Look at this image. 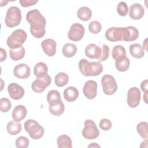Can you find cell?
Instances as JSON below:
<instances>
[{
    "label": "cell",
    "mask_w": 148,
    "mask_h": 148,
    "mask_svg": "<svg viewBox=\"0 0 148 148\" xmlns=\"http://www.w3.org/2000/svg\"><path fill=\"white\" fill-rule=\"evenodd\" d=\"M29 141L25 136H20L16 140V146L17 148H26L29 146Z\"/></svg>",
    "instance_id": "36"
},
{
    "label": "cell",
    "mask_w": 148,
    "mask_h": 148,
    "mask_svg": "<svg viewBox=\"0 0 148 148\" xmlns=\"http://www.w3.org/2000/svg\"><path fill=\"white\" fill-rule=\"evenodd\" d=\"M139 36V31L133 26L123 27L122 41L131 42L135 40Z\"/></svg>",
    "instance_id": "15"
},
{
    "label": "cell",
    "mask_w": 148,
    "mask_h": 148,
    "mask_svg": "<svg viewBox=\"0 0 148 148\" xmlns=\"http://www.w3.org/2000/svg\"><path fill=\"white\" fill-rule=\"evenodd\" d=\"M147 96H148L147 92L145 93V94L143 95V100L146 103H147Z\"/></svg>",
    "instance_id": "43"
},
{
    "label": "cell",
    "mask_w": 148,
    "mask_h": 148,
    "mask_svg": "<svg viewBox=\"0 0 148 148\" xmlns=\"http://www.w3.org/2000/svg\"><path fill=\"white\" fill-rule=\"evenodd\" d=\"M136 130L139 135L143 139H147L148 137V124L147 122L142 121L136 125Z\"/></svg>",
    "instance_id": "33"
},
{
    "label": "cell",
    "mask_w": 148,
    "mask_h": 148,
    "mask_svg": "<svg viewBox=\"0 0 148 148\" xmlns=\"http://www.w3.org/2000/svg\"><path fill=\"white\" fill-rule=\"evenodd\" d=\"M84 127L82 130L83 136L87 139H94L99 135V131L95 123L91 120L87 119L84 123Z\"/></svg>",
    "instance_id": "6"
},
{
    "label": "cell",
    "mask_w": 148,
    "mask_h": 148,
    "mask_svg": "<svg viewBox=\"0 0 148 148\" xmlns=\"http://www.w3.org/2000/svg\"><path fill=\"white\" fill-rule=\"evenodd\" d=\"M141 90L144 92V93L147 92L148 86H147V79L143 80L140 84Z\"/></svg>",
    "instance_id": "41"
},
{
    "label": "cell",
    "mask_w": 148,
    "mask_h": 148,
    "mask_svg": "<svg viewBox=\"0 0 148 148\" xmlns=\"http://www.w3.org/2000/svg\"><path fill=\"white\" fill-rule=\"evenodd\" d=\"M58 148H72V139L67 135H61L59 136L57 140Z\"/></svg>",
    "instance_id": "26"
},
{
    "label": "cell",
    "mask_w": 148,
    "mask_h": 148,
    "mask_svg": "<svg viewBox=\"0 0 148 148\" xmlns=\"http://www.w3.org/2000/svg\"><path fill=\"white\" fill-rule=\"evenodd\" d=\"M62 52L65 57L67 58H71L76 54L77 52V47L73 43H66L62 47Z\"/></svg>",
    "instance_id": "25"
},
{
    "label": "cell",
    "mask_w": 148,
    "mask_h": 148,
    "mask_svg": "<svg viewBox=\"0 0 148 148\" xmlns=\"http://www.w3.org/2000/svg\"><path fill=\"white\" fill-rule=\"evenodd\" d=\"M129 50L131 55L135 58L140 59L145 55L144 49L139 43L132 44L129 47Z\"/></svg>",
    "instance_id": "22"
},
{
    "label": "cell",
    "mask_w": 148,
    "mask_h": 148,
    "mask_svg": "<svg viewBox=\"0 0 148 148\" xmlns=\"http://www.w3.org/2000/svg\"><path fill=\"white\" fill-rule=\"evenodd\" d=\"M27 38L25 31L22 29H18L14 31L8 38L6 43L8 46L12 49L22 47Z\"/></svg>",
    "instance_id": "3"
},
{
    "label": "cell",
    "mask_w": 148,
    "mask_h": 148,
    "mask_svg": "<svg viewBox=\"0 0 148 148\" xmlns=\"http://www.w3.org/2000/svg\"><path fill=\"white\" fill-rule=\"evenodd\" d=\"M140 97L141 92L138 88L133 87L130 88L127 92V102L128 105L132 108L138 106L140 101Z\"/></svg>",
    "instance_id": "9"
},
{
    "label": "cell",
    "mask_w": 148,
    "mask_h": 148,
    "mask_svg": "<svg viewBox=\"0 0 148 148\" xmlns=\"http://www.w3.org/2000/svg\"><path fill=\"white\" fill-rule=\"evenodd\" d=\"M27 21L30 24V31L36 38H42L46 33V20L45 17L37 9L28 11L26 14Z\"/></svg>",
    "instance_id": "1"
},
{
    "label": "cell",
    "mask_w": 148,
    "mask_h": 148,
    "mask_svg": "<svg viewBox=\"0 0 148 148\" xmlns=\"http://www.w3.org/2000/svg\"><path fill=\"white\" fill-rule=\"evenodd\" d=\"M31 70L29 66L24 63H21L16 65L13 69L14 75L21 79L28 78L30 76Z\"/></svg>",
    "instance_id": "14"
},
{
    "label": "cell",
    "mask_w": 148,
    "mask_h": 148,
    "mask_svg": "<svg viewBox=\"0 0 148 148\" xmlns=\"http://www.w3.org/2000/svg\"><path fill=\"white\" fill-rule=\"evenodd\" d=\"M77 16L80 20L87 21L91 18L92 12L89 8L87 6H82L77 10Z\"/></svg>",
    "instance_id": "28"
},
{
    "label": "cell",
    "mask_w": 148,
    "mask_h": 148,
    "mask_svg": "<svg viewBox=\"0 0 148 148\" xmlns=\"http://www.w3.org/2000/svg\"><path fill=\"white\" fill-rule=\"evenodd\" d=\"M69 81L68 75L64 72H60L55 76V84L59 87H62L67 84Z\"/></svg>",
    "instance_id": "30"
},
{
    "label": "cell",
    "mask_w": 148,
    "mask_h": 148,
    "mask_svg": "<svg viewBox=\"0 0 148 148\" xmlns=\"http://www.w3.org/2000/svg\"><path fill=\"white\" fill-rule=\"evenodd\" d=\"M8 91L10 97L14 100L22 98L24 95V89L16 83H12L8 86Z\"/></svg>",
    "instance_id": "13"
},
{
    "label": "cell",
    "mask_w": 148,
    "mask_h": 148,
    "mask_svg": "<svg viewBox=\"0 0 148 148\" xmlns=\"http://www.w3.org/2000/svg\"><path fill=\"white\" fill-rule=\"evenodd\" d=\"M6 130L9 134L16 135L21 131V124L15 121H10L7 124Z\"/></svg>",
    "instance_id": "27"
},
{
    "label": "cell",
    "mask_w": 148,
    "mask_h": 148,
    "mask_svg": "<svg viewBox=\"0 0 148 148\" xmlns=\"http://www.w3.org/2000/svg\"><path fill=\"white\" fill-rule=\"evenodd\" d=\"M51 82V77L48 75L43 77L37 78L32 83V89L35 92L41 93L45 91L47 87L50 86Z\"/></svg>",
    "instance_id": "10"
},
{
    "label": "cell",
    "mask_w": 148,
    "mask_h": 148,
    "mask_svg": "<svg viewBox=\"0 0 148 148\" xmlns=\"http://www.w3.org/2000/svg\"><path fill=\"white\" fill-rule=\"evenodd\" d=\"M84 33L85 29L83 25L79 23H74L71 26L68 37L71 40L77 42L83 38Z\"/></svg>",
    "instance_id": "8"
},
{
    "label": "cell",
    "mask_w": 148,
    "mask_h": 148,
    "mask_svg": "<svg viewBox=\"0 0 148 148\" xmlns=\"http://www.w3.org/2000/svg\"><path fill=\"white\" fill-rule=\"evenodd\" d=\"M112 56L115 60L126 56V50L125 48L121 45L115 46L112 51Z\"/></svg>",
    "instance_id": "31"
},
{
    "label": "cell",
    "mask_w": 148,
    "mask_h": 148,
    "mask_svg": "<svg viewBox=\"0 0 148 148\" xmlns=\"http://www.w3.org/2000/svg\"><path fill=\"white\" fill-rule=\"evenodd\" d=\"M129 16L132 19L135 20H140L144 15L145 9L143 6L140 3L132 4L128 9Z\"/></svg>",
    "instance_id": "17"
},
{
    "label": "cell",
    "mask_w": 148,
    "mask_h": 148,
    "mask_svg": "<svg viewBox=\"0 0 148 148\" xmlns=\"http://www.w3.org/2000/svg\"><path fill=\"white\" fill-rule=\"evenodd\" d=\"M12 107L10 100L7 98H2L0 99V110L3 113L8 112Z\"/></svg>",
    "instance_id": "34"
},
{
    "label": "cell",
    "mask_w": 148,
    "mask_h": 148,
    "mask_svg": "<svg viewBox=\"0 0 148 148\" xmlns=\"http://www.w3.org/2000/svg\"><path fill=\"white\" fill-rule=\"evenodd\" d=\"M110 53V49L108 45H103L102 46V50L101 51V54L100 57L99 58V61H104L106 60L109 56Z\"/></svg>",
    "instance_id": "38"
},
{
    "label": "cell",
    "mask_w": 148,
    "mask_h": 148,
    "mask_svg": "<svg viewBox=\"0 0 148 148\" xmlns=\"http://www.w3.org/2000/svg\"><path fill=\"white\" fill-rule=\"evenodd\" d=\"M88 29L92 34H98L101 30V24L98 21H92L88 24Z\"/></svg>",
    "instance_id": "35"
},
{
    "label": "cell",
    "mask_w": 148,
    "mask_h": 148,
    "mask_svg": "<svg viewBox=\"0 0 148 148\" xmlns=\"http://www.w3.org/2000/svg\"><path fill=\"white\" fill-rule=\"evenodd\" d=\"M88 147H100V146L99 145H98V144H97L96 143H92V144H91V145H90L89 146H88Z\"/></svg>",
    "instance_id": "44"
},
{
    "label": "cell",
    "mask_w": 148,
    "mask_h": 148,
    "mask_svg": "<svg viewBox=\"0 0 148 148\" xmlns=\"http://www.w3.org/2000/svg\"><path fill=\"white\" fill-rule=\"evenodd\" d=\"M47 101L49 106L54 105L61 102L62 100L60 92L55 90L49 91L47 94Z\"/></svg>",
    "instance_id": "23"
},
{
    "label": "cell",
    "mask_w": 148,
    "mask_h": 148,
    "mask_svg": "<svg viewBox=\"0 0 148 148\" xmlns=\"http://www.w3.org/2000/svg\"><path fill=\"white\" fill-rule=\"evenodd\" d=\"M48 67L46 64L43 62L37 63L34 69V73L37 78H41L46 76L47 75Z\"/></svg>",
    "instance_id": "21"
},
{
    "label": "cell",
    "mask_w": 148,
    "mask_h": 148,
    "mask_svg": "<svg viewBox=\"0 0 148 148\" xmlns=\"http://www.w3.org/2000/svg\"><path fill=\"white\" fill-rule=\"evenodd\" d=\"M101 48L94 43H90L85 49L86 56L91 59H97L101 54Z\"/></svg>",
    "instance_id": "18"
},
{
    "label": "cell",
    "mask_w": 148,
    "mask_h": 148,
    "mask_svg": "<svg viewBox=\"0 0 148 148\" xmlns=\"http://www.w3.org/2000/svg\"><path fill=\"white\" fill-rule=\"evenodd\" d=\"M105 36L106 39L110 42L122 41L123 27H110L106 30Z\"/></svg>",
    "instance_id": "12"
},
{
    "label": "cell",
    "mask_w": 148,
    "mask_h": 148,
    "mask_svg": "<svg viewBox=\"0 0 148 148\" xmlns=\"http://www.w3.org/2000/svg\"><path fill=\"white\" fill-rule=\"evenodd\" d=\"M101 84L105 94L110 95L114 94L117 90V84L113 76L105 75L101 79Z\"/></svg>",
    "instance_id": "7"
},
{
    "label": "cell",
    "mask_w": 148,
    "mask_h": 148,
    "mask_svg": "<svg viewBox=\"0 0 148 148\" xmlns=\"http://www.w3.org/2000/svg\"><path fill=\"white\" fill-rule=\"evenodd\" d=\"M24 127L26 132L33 139H39L44 135L45 130L43 127L33 119L27 120L24 123Z\"/></svg>",
    "instance_id": "4"
},
{
    "label": "cell",
    "mask_w": 148,
    "mask_h": 148,
    "mask_svg": "<svg viewBox=\"0 0 148 148\" xmlns=\"http://www.w3.org/2000/svg\"><path fill=\"white\" fill-rule=\"evenodd\" d=\"M22 16L20 9L17 6H11L8 9L5 23L6 26L12 28L20 24Z\"/></svg>",
    "instance_id": "5"
},
{
    "label": "cell",
    "mask_w": 148,
    "mask_h": 148,
    "mask_svg": "<svg viewBox=\"0 0 148 148\" xmlns=\"http://www.w3.org/2000/svg\"><path fill=\"white\" fill-rule=\"evenodd\" d=\"M97 83L94 80H90L86 82L83 88L84 96L88 99L95 98L97 94Z\"/></svg>",
    "instance_id": "11"
},
{
    "label": "cell",
    "mask_w": 148,
    "mask_h": 148,
    "mask_svg": "<svg viewBox=\"0 0 148 148\" xmlns=\"http://www.w3.org/2000/svg\"><path fill=\"white\" fill-rule=\"evenodd\" d=\"M147 39H146L144 41V43H143V47H142L143 49L144 47H145V50H147Z\"/></svg>",
    "instance_id": "45"
},
{
    "label": "cell",
    "mask_w": 148,
    "mask_h": 148,
    "mask_svg": "<svg viewBox=\"0 0 148 148\" xmlns=\"http://www.w3.org/2000/svg\"><path fill=\"white\" fill-rule=\"evenodd\" d=\"M25 50L24 47H20L17 49H10L9 50V56L13 61H18L24 58Z\"/></svg>",
    "instance_id": "29"
},
{
    "label": "cell",
    "mask_w": 148,
    "mask_h": 148,
    "mask_svg": "<svg viewBox=\"0 0 148 148\" xmlns=\"http://www.w3.org/2000/svg\"><path fill=\"white\" fill-rule=\"evenodd\" d=\"M99 127L103 131H109L112 126V123L108 119H103L100 121Z\"/></svg>",
    "instance_id": "39"
},
{
    "label": "cell",
    "mask_w": 148,
    "mask_h": 148,
    "mask_svg": "<svg viewBox=\"0 0 148 148\" xmlns=\"http://www.w3.org/2000/svg\"><path fill=\"white\" fill-rule=\"evenodd\" d=\"M64 98L68 102H73L77 99L79 97V91L77 89L72 86H69L64 90Z\"/></svg>",
    "instance_id": "20"
},
{
    "label": "cell",
    "mask_w": 148,
    "mask_h": 148,
    "mask_svg": "<svg viewBox=\"0 0 148 148\" xmlns=\"http://www.w3.org/2000/svg\"><path fill=\"white\" fill-rule=\"evenodd\" d=\"M79 68L82 74L85 76H96L103 71V66L99 61L89 62L84 58L80 60Z\"/></svg>",
    "instance_id": "2"
},
{
    "label": "cell",
    "mask_w": 148,
    "mask_h": 148,
    "mask_svg": "<svg viewBox=\"0 0 148 148\" xmlns=\"http://www.w3.org/2000/svg\"><path fill=\"white\" fill-rule=\"evenodd\" d=\"M117 12L120 16H125L128 12L127 4L123 1L120 2L117 6Z\"/></svg>",
    "instance_id": "37"
},
{
    "label": "cell",
    "mask_w": 148,
    "mask_h": 148,
    "mask_svg": "<svg viewBox=\"0 0 148 148\" xmlns=\"http://www.w3.org/2000/svg\"><path fill=\"white\" fill-rule=\"evenodd\" d=\"M27 110L26 108L22 105H17L13 109L12 114V118L14 121L20 122L26 117Z\"/></svg>",
    "instance_id": "19"
},
{
    "label": "cell",
    "mask_w": 148,
    "mask_h": 148,
    "mask_svg": "<svg viewBox=\"0 0 148 148\" xmlns=\"http://www.w3.org/2000/svg\"><path fill=\"white\" fill-rule=\"evenodd\" d=\"M49 109L51 114L54 116H58L61 115L64 113L65 110V106L62 101H61L57 104L49 106Z\"/></svg>",
    "instance_id": "32"
},
{
    "label": "cell",
    "mask_w": 148,
    "mask_h": 148,
    "mask_svg": "<svg viewBox=\"0 0 148 148\" xmlns=\"http://www.w3.org/2000/svg\"><path fill=\"white\" fill-rule=\"evenodd\" d=\"M0 52H1V60L0 61H1V62H2L6 60V58L7 57V53H6V50L2 47L0 49Z\"/></svg>",
    "instance_id": "42"
},
{
    "label": "cell",
    "mask_w": 148,
    "mask_h": 148,
    "mask_svg": "<svg viewBox=\"0 0 148 148\" xmlns=\"http://www.w3.org/2000/svg\"><path fill=\"white\" fill-rule=\"evenodd\" d=\"M38 1L36 0H20L19 1L20 5H21V6L24 7V8H27V7H29L32 5H35L36 3H38Z\"/></svg>",
    "instance_id": "40"
},
{
    "label": "cell",
    "mask_w": 148,
    "mask_h": 148,
    "mask_svg": "<svg viewBox=\"0 0 148 148\" xmlns=\"http://www.w3.org/2000/svg\"><path fill=\"white\" fill-rule=\"evenodd\" d=\"M130 65V61L127 56L123 57L116 60L115 66L117 71L120 72H125L128 69Z\"/></svg>",
    "instance_id": "24"
},
{
    "label": "cell",
    "mask_w": 148,
    "mask_h": 148,
    "mask_svg": "<svg viewBox=\"0 0 148 148\" xmlns=\"http://www.w3.org/2000/svg\"><path fill=\"white\" fill-rule=\"evenodd\" d=\"M42 48L44 53L49 57H53L56 53L57 43L53 39H46L41 43Z\"/></svg>",
    "instance_id": "16"
}]
</instances>
